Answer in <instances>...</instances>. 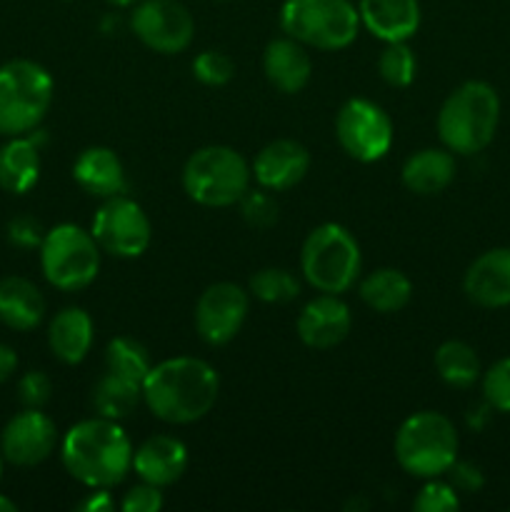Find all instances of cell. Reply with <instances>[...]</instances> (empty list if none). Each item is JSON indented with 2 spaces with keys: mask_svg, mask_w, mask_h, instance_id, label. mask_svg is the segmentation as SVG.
<instances>
[{
  "mask_svg": "<svg viewBox=\"0 0 510 512\" xmlns=\"http://www.w3.org/2000/svg\"><path fill=\"white\" fill-rule=\"evenodd\" d=\"M393 120L368 98H350L335 118L340 148L358 163L383 160L393 148Z\"/></svg>",
  "mask_w": 510,
  "mask_h": 512,
  "instance_id": "cell-10",
  "label": "cell"
},
{
  "mask_svg": "<svg viewBox=\"0 0 510 512\" xmlns=\"http://www.w3.org/2000/svg\"><path fill=\"white\" fill-rule=\"evenodd\" d=\"M45 318V298L35 283L20 275L0 280V323L10 330H33Z\"/></svg>",
  "mask_w": 510,
  "mask_h": 512,
  "instance_id": "cell-23",
  "label": "cell"
},
{
  "mask_svg": "<svg viewBox=\"0 0 510 512\" xmlns=\"http://www.w3.org/2000/svg\"><path fill=\"white\" fill-rule=\"evenodd\" d=\"M353 328V315L340 295L320 293L298 315V338L313 350H330L343 343Z\"/></svg>",
  "mask_w": 510,
  "mask_h": 512,
  "instance_id": "cell-15",
  "label": "cell"
},
{
  "mask_svg": "<svg viewBox=\"0 0 510 512\" xmlns=\"http://www.w3.org/2000/svg\"><path fill=\"white\" fill-rule=\"evenodd\" d=\"M73 180L88 195L100 200L123 195L125 190V170L115 150L105 145H93L83 150L73 165Z\"/></svg>",
  "mask_w": 510,
  "mask_h": 512,
  "instance_id": "cell-21",
  "label": "cell"
},
{
  "mask_svg": "<svg viewBox=\"0 0 510 512\" xmlns=\"http://www.w3.org/2000/svg\"><path fill=\"white\" fill-rule=\"evenodd\" d=\"M498 123L500 98L493 85L485 80H468L440 105V143L455 155H475L493 143Z\"/></svg>",
  "mask_w": 510,
  "mask_h": 512,
  "instance_id": "cell-3",
  "label": "cell"
},
{
  "mask_svg": "<svg viewBox=\"0 0 510 512\" xmlns=\"http://www.w3.org/2000/svg\"><path fill=\"white\" fill-rule=\"evenodd\" d=\"M3 460H5L3 453H0V478H3Z\"/></svg>",
  "mask_w": 510,
  "mask_h": 512,
  "instance_id": "cell-44",
  "label": "cell"
},
{
  "mask_svg": "<svg viewBox=\"0 0 510 512\" xmlns=\"http://www.w3.org/2000/svg\"><path fill=\"white\" fill-rule=\"evenodd\" d=\"M248 293L270 305L290 303L300 295V280L285 268H263L250 275Z\"/></svg>",
  "mask_w": 510,
  "mask_h": 512,
  "instance_id": "cell-30",
  "label": "cell"
},
{
  "mask_svg": "<svg viewBox=\"0 0 510 512\" xmlns=\"http://www.w3.org/2000/svg\"><path fill=\"white\" fill-rule=\"evenodd\" d=\"M263 70L273 88L285 95H295L310 83L313 60L303 43L285 35V38H275L268 43L263 53Z\"/></svg>",
  "mask_w": 510,
  "mask_h": 512,
  "instance_id": "cell-20",
  "label": "cell"
},
{
  "mask_svg": "<svg viewBox=\"0 0 510 512\" xmlns=\"http://www.w3.org/2000/svg\"><path fill=\"white\" fill-rule=\"evenodd\" d=\"M248 290L235 283H213L195 303V330L208 345H225L240 333L248 318Z\"/></svg>",
  "mask_w": 510,
  "mask_h": 512,
  "instance_id": "cell-13",
  "label": "cell"
},
{
  "mask_svg": "<svg viewBox=\"0 0 510 512\" xmlns=\"http://www.w3.org/2000/svg\"><path fill=\"white\" fill-rule=\"evenodd\" d=\"M150 368H153V360H150L148 348L140 340L120 335V338L110 340L108 348H105V370H110V373L123 375V378L143 385Z\"/></svg>",
  "mask_w": 510,
  "mask_h": 512,
  "instance_id": "cell-29",
  "label": "cell"
},
{
  "mask_svg": "<svg viewBox=\"0 0 510 512\" xmlns=\"http://www.w3.org/2000/svg\"><path fill=\"white\" fill-rule=\"evenodd\" d=\"M253 170L230 145H205L183 165V190L205 208H230L250 190Z\"/></svg>",
  "mask_w": 510,
  "mask_h": 512,
  "instance_id": "cell-6",
  "label": "cell"
},
{
  "mask_svg": "<svg viewBox=\"0 0 510 512\" xmlns=\"http://www.w3.org/2000/svg\"><path fill=\"white\" fill-rule=\"evenodd\" d=\"M140 403H143V385L110 373V370H105V375L93 388V408L100 418L120 423V420L130 418Z\"/></svg>",
  "mask_w": 510,
  "mask_h": 512,
  "instance_id": "cell-27",
  "label": "cell"
},
{
  "mask_svg": "<svg viewBox=\"0 0 510 512\" xmlns=\"http://www.w3.org/2000/svg\"><path fill=\"white\" fill-rule=\"evenodd\" d=\"M218 3H225V0H218Z\"/></svg>",
  "mask_w": 510,
  "mask_h": 512,
  "instance_id": "cell-45",
  "label": "cell"
},
{
  "mask_svg": "<svg viewBox=\"0 0 510 512\" xmlns=\"http://www.w3.org/2000/svg\"><path fill=\"white\" fill-rule=\"evenodd\" d=\"M480 378H483V398L488 408L510 413V358L495 360Z\"/></svg>",
  "mask_w": 510,
  "mask_h": 512,
  "instance_id": "cell-33",
  "label": "cell"
},
{
  "mask_svg": "<svg viewBox=\"0 0 510 512\" xmlns=\"http://www.w3.org/2000/svg\"><path fill=\"white\" fill-rule=\"evenodd\" d=\"M188 468V448L173 435H153L133 453V470L143 483L168 488L183 478Z\"/></svg>",
  "mask_w": 510,
  "mask_h": 512,
  "instance_id": "cell-18",
  "label": "cell"
},
{
  "mask_svg": "<svg viewBox=\"0 0 510 512\" xmlns=\"http://www.w3.org/2000/svg\"><path fill=\"white\" fill-rule=\"evenodd\" d=\"M40 268L45 280L63 293L83 290L98 278L100 245L80 225L60 223L45 230L40 243Z\"/></svg>",
  "mask_w": 510,
  "mask_h": 512,
  "instance_id": "cell-9",
  "label": "cell"
},
{
  "mask_svg": "<svg viewBox=\"0 0 510 512\" xmlns=\"http://www.w3.org/2000/svg\"><path fill=\"white\" fill-rule=\"evenodd\" d=\"M360 300L375 313H398L413 298V283L398 268H378L365 275L358 285Z\"/></svg>",
  "mask_w": 510,
  "mask_h": 512,
  "instance_id": "cell-26",
  "label": "cell"
},
{
  "mask_svg": "<svg viewBox=\"0 0 510 512\" xmlns=\"http://www.w3.org/2000/svg\"><path fill=\"white\" fill-rule=\"evenodd\" d=\"M253 178L270 193L295 188L310 170V153L303 143L290 138L273 140L253 160Z\"/></svg>",
  "mask_w": 510,
  "mask_h": 512,
  "instance_id": "cell-16",
  "label": "cell"
},
{
  "mask_svg": "<svg viewBox=\"0 0 510 512\" xmlns=\"http://www.w3.org/2000/svg\"><path fill=\"white\" fill-rule=\"evenodd\" d=\"M113 508H115V500L105 488L93 490V493H90L88 498L78 505L80 512H110Z\"/></svg>",
  "mask_w": 510,
  "mask_h": 512,
  "instance_id": "cell-40",
  "label": "cell"
},
{
  "mask_svg": "<svg viewBox=\"0 0 510 512\" xmlns=\"http://www.w3.org/2000/svg\"><path fill=\"white\" fill-rule=\"evenodd\" d=\"M463 290L470 303L480 308H508L510 305V248H493L478 255L465 270Z\"/></svg>",
  "mask_w": 510,
  "mask_h": 512,
  "instance_id": "cell-17",
  "label": "cell"
},
{
  "mask_svg": "<svg viewBox=\"0 0 510 512\" xmlns=\"http://www.w3.org/2000/svg\"><path fill=\"white\" fill-rule=\"evenodd\" d=\"M53 93V78L35 60L18 58L0 65V135L33 133L48 115Z\"/></svg>",
  "mask_w": 510,
  "mask_h": 512,
  "instance_id": "cell-5",
  "label": "cell"
},
{
  "mask_svg": "<svg viewBox=\"0 0 510 512\" xmlns=\"http://www.w3.org/2000/svg\"><path fill=\"white\" fill-rule=\"evenodd\" d=\"M240 213H243L245 223L253 225V228H270L278 220V203L270 195V190H248V193L240 198Z\"/></svg>",
  "mask_w": 510,
  "mask_h": 512,
  "instance_id": "cell-35",
  "label": "cell"
},
{
  "mask_svg": "<svg viewBox=\"0 0 510 512\" xmlns=\"http://www.w3.org/2000/svg\"><path fill=\"white\" fill-rule=\"evenodd\" d=\"M220 375L210 363L190 355L153 365L143 380V403L158 420L190 425L203 420L218 403Z\"/></svg>",
  "mask_w": 510,
  "mask_h": 512,
  "instance_id": "cell-1",
  "label": "cell"
},
{
  "mask_svg": "<svg viewBox=\"0 0 510 512\" xmlns=\"http://www.w3.org/2000/svg\"><path fill=\"white\" fill-rule=\"evenodd\" d=\"M460 508L458 490L450 483L438 478H428V483L420 488V493L415 495L413 510L415 512H453Z\"/></svg>",
  "mask_w": 510,
  "mask_h": 512,
  "instance_id": "cell-34",
  "label": "cell"
},
{
  "mask_svg": "<svg viewBox=\"0 0 510 512\" xmlns=\"http://www.w3.org/2000/svg\"><path fill=\"white\" fill-rule=\"evenodd\" d=\"M8 238L10 243L18 245V248H40L45 238V230L40 228V223L30 215H20V218L10 220L8 225Z\"/></svg>",
  "mask_w": 510,
  "mask_h": 512,
  "instance_id": "cell-38",
  "label": "cell"
},
{
  "mask_svg": "<svg viewBox=\"0 0 510 512\" xmlns=\"http://www.w3.org/2000/svg\"><path fill=\"white\" fill-rule=\"evenodd\" d=\"M360 245L348 228L323 223L310 230L300 250V270L310 288L318 293L343 295L360 275Z\"/></svg>",
  "mask_w": 510,
  "mask_h": 512,
  "instance_id": "cell-7",
  "label": "cell"
},
{
  "mask_svg": "<svg viewBox=\"0 0 510 512\" xmlns=\"http://www.w3.org/2000/svg\"><path fill=\"white\" fill-rule=\"evenodd\" d=\"M403 185L415 195H438L455 180V158L448 148H423L400 170Z\"/></svg>",
  "mask_w": 510,
  "mask_h": 512,
  "instance_id": "cell-24",
  "label": "cell"
},
{
  "mask_svg": "<svg viewBox=\"0 0 510 512\" xmlns=\"http://www.w3.org/2000/svg\"><path fill=\"white\" fill-rule=\"evenodd\" d=\"M133 443L118 420L93 418L75 423L60 440V460L70 478L90 490H110L133 470Z\"/></svg>",
  "mask_w": 510,
  "mask_h": 512,
  "instance_id": "cell-2",
  "label": "cell"
},
{
  "mask_svg": "<svg viewBox=\"0 0 510 512\" xmlns=\"http://www.w3.org/2000/svg\"><path fill=\"white\" fill-rule=\"evenodd\" d=\"M280 28L308 48L343 50L358 38V5L350 0H285L280 5Z\"/></svg>",
  "mask_w": 510,
  "mask_h": 512,
  "instance_id": "cell-8",
  "label": "cell"
},
{
  "mask_svg": "<svg viewBox=\"0 0 510 512\" xmlns=\"http://www.w3.org/2000/svg\"><path fill=\"white\" fill-rule=\"evenodd\" d=\"M360 25L383 43H403L420 28L418 0H358Z\"/></svg>",
  "mask_w": 510,
  "mask_h": 512,
  "instance_id": "cell-19",
  "label": "cell"
},
{
  "mask_svg": "<svg viewBox=\"0 0 510 512\" xmlns=\"http://www.w3.org/2000/svg\"><path fill=\"white\" fill-rule=\"evenodd\" d=\"M435 373L440 375L443 383L450 388H470L480 380L483 370H480V358L475 353L473 345L463 343V340H445L438 350H435Z\"/></svg>",
  "mask_w": 510,
  "mask_h": 512,
  "instance_id": "cell-28",
  "label": "cell"
},
{
  "mask_svg": "<svg viewBox=\"0 0 510 512\" xmlns=\"http://www.w3.org/2000/svg\"><path fill=\"white\" fill-rule=\"evenodd\" d=\"M415 70H418V60L410 50L408 40L403 43H385L383 53L378 58V73L390 88H408L415 80Z\"/></svg>",
  "mask_w": 510,
  "mask_h": 512,
  "instance_id": "cell-31",
  "label": "cell"
},
{
  "mask_svg": "<svg viewBox=\"0 0 510 512\" xmlns=\"http://www.w3.org/2000/svg\"><path fill=\"white\" fill-rule=\"evenodd\" d=\"M15 510H18V505H15L8 495H0V512H15Z\"/></svg>",
  "mask_w": 510,
  "mask_h": 512,
  "instance_id": "cell-42",
  "label": "cell"
},
{
  "mask_svg": "<svg viewBox=\"0 0 510 512\" xmlns=\"http://www.w3.org/2000/svg\"><path fill=\"white\" fill-rule=\"evenodd\" d=\"M95 325L83 308H63L48 325L50 353L65 365H78L93 348Z\"/></svg>",
  "mask_w": 510,
  "mask_h": 512,
  "instance_id": "cell-22",
  "label": "cell"
},
{
  "mask_svg": "<svg viewBox=\"0 0 510 512\" xmlns=\"http://www.w3.org/2000/svg\"><path fill=\"white\" fill-rule=\"evenodd\" d=\"M130 28L145 48L160 55L183 53L195 38V18L180 0H138Z\"/></svg>",
  "mask_w": 510,
  "mask_h": 512,
  "instance_id": "cell-12",
  "label": "cell"
},
{
  "mask_svg": "<svg viewBox=\"0 0 510 512\" xmlns=\"http://www.w3.org/2000/svg\"><path fill=\"white\" fill-rule=\"evenodd\" d=\"M163 505V488L143 483V480H140V485H133L120 500V510L123 512H160Z\"/></svg>",
  "mask_w": 510,
  "mask_h": 512,
  "instance_id": "cell-36",
  "label": "cell"
},
{
  "mask_svg": "<svg viewBox=\"0 0 510 512\" xmlns=\"http://www.w3.org/2000/svg\"><path fill=\"white\" fill-rule=\"evenodd\" d=\"M40 178V150L30 135H15L0 148V188L25 195Z\"/></svg>",
  "mask_w": 510,
  "mask_h": 512,
  "instance_id": "cell-25",
  "label": "cell"
},
{
  "mask_svg": "<svg viewBox=\"0 0 510 512\" xmlns=\"http://www.w3.org/2000/svg\"><path fill=\"white\" fill-rule=\"evenodd\" d=\"M445 475H448V483L453 485L458 493H478L485 483V478H483V473H480L478 465L465 463V460H455Z\"/></svg>",
  "mask_w": 510,
  "mask_h": 512,
  "instance_id": "cell-39",
  "label": "cell"
},
{
  "mask_svg": "<svg viewBox=\"0 0 510 512\" xmlns=\"http://www.w3.org/2000/svg\"><path fill=\"white\" fill-rule=\"evenodd\" d=\"M53 395V383L43 370H30L20 378L18 398L25 408H43Z\"/></svg>",
  "mask_w": 510,
  "mask_h": 512,
  "instance_id": "cell-37",
  "label": "cell"
},
{
  "mask_svg": "<svg viewBox=\"0 0 510 512\" xmlns=\"http://www.w3.org/2000/svg\"><path fill=\"white\" fill-rule=\"evenodd\" d=\"M15 370H18V355L10 345L0 343V385L13 378Z\"/></svg>",
  "mask_w": 510,
  "mask_h": 512,
  "instance_id": "cell-41",
  "label": "cell"
},
{
  "mask_svg": "<svg viewBox=\"0 0 510 512\" xmlns=\"http://www.w3.org/2000/svg\"><path fill=\"white\" fill-rule=\"evenodd\" d=\"M458 445L453 420L423 410L405 418L395 433V460L413 478H440L458 460Z\"/></svg>",
  "mask_w": 510,
  "mask_h": 512,
  "instance_id": "cell-4",
  "label": "cell"
},
{
  "mask_svg": "<svg viewBox=\"0 0 510 512\" xmlns=\"http://www.w3.org/2000/svg\"><path fill=\"white\" fill-rule=\"evenodd\" d=\"M58 445V428L40 408L13 415L0 433V453L10 465L33 468L48 460Z\"/></svg>",
  "mask_w": 510,
  "mask_h": 512,
  "instance_id": "cell-14",
  "label": "cell"
},
{
  "mask_svg": "<svg viewBox=\"0 0 510 512\" xmlns=\"http://www.w3.org/2000/svg\"><path fill=\"white\" fill-rule=\"evenodd\" d=\"M110 5H115V8H133L135 3H138V0H108Z\"/></svg>",
  "mask_w": 510,
  "mask_h": 512,
  "instance_id": "cell-43",
  "label": "cell"
},
{
  "mask_svg": "<svg viewBox=\"0 0 510 512\" xmlns=\"http://www.w3.org/2000/svg\"><path fill=\"white\" fill-rule=\"evenodd\" d=\"M193 75L203 85L220 88V85H225L233 80L235 63L228 53H223V50H203V53L195 55Z\"/></svg>",
  "mask_w": 510,
  "mask_h": 512,
  "instance_id": "cell-32",
  "label": "cell"
},
{
  "mask_svg": "<svg viewBox=\"0 0 510 512\" xmlns=\"http://www.w3.org/2000/svg\"><path fill=\"white\" fill-rule=\"evenodd\" d=\"M100 250L115 258H140L153 240V228L145 210L125 195L108 198L95 213L90 225Z\"/></svg>",
  "mask_w": 510,
  "mask_h": 512,
  "instance_id": "cell-11",
  "label": "cell"
}]
</instances>
